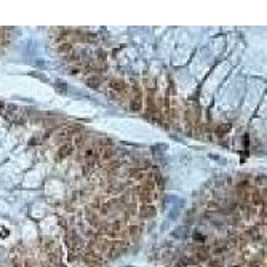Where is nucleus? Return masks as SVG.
I'll return each instance as SVG.
<instances>
[{"label": "nucleus", "mask_w": 267, "mask_h": 267, "mask_svg": "<svg viewBox=\"0 0 267 267\" xmlns=\"http://www.w3.org/2000/svg\"><path fill=\"white\" fill-rule=\"evenodd\" d=\"M109 85H110L112 90H115V91H123V90H125L123 82H120V80H110Z\"/></svg>", "instance_id": "nucleus-2"}, {"label": "nucleus", "mask_w": 267, "mask_h": 267, "mask_svg": "<svg viewBox=\"0 0 267 267\" xmlns=\"http://www.w3.org/2000/svg\"><path fill=\"white\" fill-rule=\"evenodd\" d=\"M141 214L143 216H154L155 214V209H154V206H143Z\"/></svg>", "instance_id": "nucleus-5"}, {"label": "nucleus", "mask_w": 267, "mask_h": 267, "mask_svg": "<svg viewBox=\"0 0 267 267\" xmlns=\"http://www.w3.org/2000/svg\"><path fill=\"white\" fill-rule=\"evenodd\" d=\"M72 150H74V147H72V146L66 144V146H63V147L59 149L58 157H59V159H64V157H67V155H69V154H72Z\"/></svg>", "instance_id": "nucleus-1"}, {"label": "nucleus", "mask_w": 267, "mask_h": 267, "mask_svg": "<svg viewBox=\"0 0 267 267\" xmlns=\"http://www.w3.org/2000/svg\"><path fill=\"white\" fill-rule=\"evenodd\" d=\"M87 85H88L90 88H98V87H99V78H98L96 75L90 77V78L87 80Z\"/></svg>", "instance_id": "nucleus-4"}, {"label": "nucleus", "mask_w": 267, "mask_h": 267, "mask_svg": "<svg viewBox=\"0 0 267 267\" xmlns=\"http://www.w3.org/2000/svg\"><path fill=\"white\" fill-rule=\"evenodd\" d=\"M226 248H227V246H224V245H219L218 248H214V249H213V253H216V254H218V253H222V251H226Z\"/></svg>", "instance_id": "nucleus-8"}, {"label": "nucleus", "mask_w": 267, "mask_h": 267, "mask_svg": "<svg viewBox=\"0 0 267 267\" xmlns=\"http://www.w3.org/2000/svg\"><path fill=\"white\" fill-rule=\"evenodd\" d=\"M67 59H69V61H77L78 56H77V54H71V56H67Z\"/></svg>", "instance_id": "nucleus-10"}, {"label": "nucleus", "mask_w": 267, "mask_h": 267, "mask_svg": "<svg viewBox=\"0 0 267 267\" xmlns=\"http://www.w3.org/2000/svg\"><path fill=\"white\" fill-rule=\"evenodd\" d=\"M208 254H209V253H208L206 248H202V249H199V253H197V256H199L200 261H205V259L208 258Z\"/></svg>", "instance_id": "nucleus-6"}, {"label": "nucleus", "mask_w": 267, "mask_h": 267, "mask_svg": "<svg viewBox=\"0 0 267 267\" xmlns=\"http://www.w3.org/2000/svg\"><path fill=\"white\" fill-rule=\"evenodd\" d=\"M71 48H72V45H71V43H64V45H61V47H59V51H61V53H64V51L71 50Z\"/></svg>", "instance_id": "nucleus-7"}, {"label": "nucleus", "mask_w": 267, "mask_h": 267, "mask_svg": "<svg viewBox=\"0 0 267 267\" xmlns=\"http://www.w3.org/2000/svg\"><path fill=\"white\" fill-rule=\"evenodd\" d=\"M56 88L61 90V93H66V91H67V87L64 85V83H58V85H56Z\"/></svg>", "instance_id": "nucleus-9"}, {"label": "nucleus", "mask_w": 267, "mask_h": 267, "mask_svg": "<svg viewBox=\"0 0 267 267\" xmlns=\"http://www.w3.org/2000/svg\"><path fill=\"white\" fill-rule=\"evenodd\" d=\"M74 131L71 130V128H67V130H63V131H59L58 134H56V139H58V141H63V139H67L69 136H71Z\"/></svg>", "instance_id": "nucleus-3"}]
</instances>
